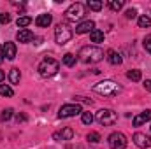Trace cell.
<instances>
[{
    "label": "cell",
    "mask_w": 151,
    "mask_h": 149,
    "mask_svg": "<svg viewBox=\"0 0 151 149\" xmlns=\"http://www.w3.org/2000/svg\"><path fill=\"white\" fill-rule=\"evenodd\" d=\"M109 146H111V149H125L127 148V137L121 132H114L109 135Z\"/></svg>",
    "instance_id": "8"
},
{
    "label": "cell",
    "mask_w": 151,
    "mask_h": 149,
    "mask_svg": "<svg viewBox=\"0 0 151 149\" xmlns=\"http://www.w3.org/2000/svg\"><path fill=\"white\" fill-rule=\"evenodd\" d=\"M9 21H11V16L5 14V12H2V14H0V23H2V25H7Z\"/></svg>",
    "instance_id": "30"
},
{
    "label": "cell",
    "mask_w": 151,
    "mask_h": 149,
    "mask_svg": "<svg viewBox=\"0 0 151 149\" xmlns=\"http://www.w3.org/2000/svg\"><path fill=\"white\" fill-rule=\"evenodd\" d=\"M19 77H21V74H19V69H11V72H9V81H11V84H18L19 82Z\"/></svg>",
    "instance_id": "18"
},
{
    "label": "cell",
    "mask_w": 151,
    "mask_h": 149,
    "mask_svg": "<svg viewBox=\"0 0 151 149\" xmlns=\"http://www.w3.org/2000/svg\"><path fill=\"white\" fill-rule=\"evenodd\" d=\"M58 69H60V63L55 58H44L39 63V74L42 77H53L58 72Z\"/></svg>",
    "instance_id": "3"
},
{
    "label": "cell",
    "mask_w": 151,
    "mask_h": 149,
    "mask_svg": "<svg viewBox=\"0 0 151 149\" xmlns=\"http://www.w3.org/2000/svg\"><path fill=\"white\" fill-rule=\"evenodd\" d=\"M0 95L2 97H12L14 91H12V88L9 84H0Z\"/></svg>",
    "instance_id": "20"
},
{
    "label": "cell",
    "mask_w": 151,
    "mask_h": 149,
    "mask_svg": "<svg viewBox=\"0 0 151 149\" xmlns=\"http://www.w3.org/2000/svg\"><path fill=\"white\" fill-rule=\"evenodd\" d=\"M70 39H72V30H70L65 23L56 25V28H55V40H56V44L63 46V44H67Z\"/></svg>",
    "instance_id": "5"
},
{
    "label": "cell",
    "mask_w": 151,
    "mask_h": 149,
    "mask_svg": "<svg viewBox=\"0 0 151 149\" xmlns=\"http://www.w3.org/2000/svg\"><path fill=\"white\" fill-rule=\"evenodd\" d=\"M63 65H67V67H74L76 65V56L72 53H67L63 56Z\"/></svg>",
    "instance_id": "21"
},
{
    "label": "cell",
    "mask_w": 151,
    "mask_h": 149,
    "mask_svg": "<svg viewBox=\"0 0 151 149\" xmlns=\"http://www.w3.org/2000/svg\"><path fill=\"white\" fill-rule=\"evenodd\" d=\"M90 39H91V42H95V44H100V42H104V32L95 28V30L90 34Z\"/></svg>",
    "instance_id": "17"
},
{
    "label": "cell",
    "mask_w": 151,
    "mask_h": 149,
    "mask_svg": "<svg viewBox=\"0 0 151 149\" xmlns=\"http://www.w3.org/2000/svg\"><path fill=\"white\" fill-rule=\"evenodd\" d=\"M79 60L84 63H97L104 60V51L97 46H84L79 51Z\"/></svg>",
    "instance_id": "1"
},
{
    "label": "cell",
    "mask_w": 151,
    "mask_h": 149,
    "mask_svg": "<svg viewBox=\"0 0 151 149\" xmlns=\"http://www.w3.org/2000/svg\"><path fill=\"white\" fill-rule=\"evenodd\" d=\"M16 39H18L19 42H30V40L34 39V34H32L30 30H27V28H23V30H19V32L16 34Z\"/></svg>",
    "instance_id": "15"
},
{
    "label": "cell",
    "mask_w": 151,
    "mask_h": 149,
    "mask_svg": "<svg viewBox=\"0 0 151 149\" xmlns=\"http://www.w3.org/2000/svg\"><path fill=\"white\" fill-rule=\"evenodd\" d=\"M81 119H83V123H84V125H91L95 117H93V114H91V112H83V114H81Z\"/></svg>",
    "instance_id": "26"
},
{
    "label": "cell",
    "mask_w": 151,
    "mask_h": 149,
    "mask_svg": "<svg viewBox=\"0 0 151 149\" xmlns=\"http://www.w3.org/2000/svg\"><path fill=\"white\" fill-rule=\"evenodd\" d=\"M77 114H83V109H81L79 104H65V105L60 107L58 117L65 119V117H74V116H77Z\"/></svg>",
    "instance_id": "7"
},
{
    "label": "cell",
    "mask_w": 151,
    "mask_h": 149,
    "mask_svg": "<svg viewBox=\"0 0 151 149\" xmlns=\"http://www.w3.org/2000/svg\"><path fill=\"white\" fill-rule=\"evenodd\" d=\"M137 23H139V27H141V28H150V27H151V18H150V16H141Z\"/></svg>",
    "instance_id": "22"
},
{
    "label": "cell",
    "mask_w": 151,
    "mask_h": 149,
    "mask_svg": "<svg viewBox=\"0 0 151 149\" xmlns=\"http://www.w3.org/2000/svg\"><path fill=\"white\" fill-rule=\"evenodd\" d=\"M127 77H128L130 81H141L142 74H141V70H128V72H127Z\"/></svg>",
    "instance_id": "25"
},
{
    "label": "cell",
    "mask_w": 151,
    "mask_h": 149,
    "mask_svg": "<svg viewBox=\"0 0 151 149\" xmlns=\"http://www.w3.org/2000/svg\"><path fill=\"white\" fill-rule=\"evenodd\" d=\"M86 139H88L90 142H93V144H97V142H100V133H97V132H90Z\"/></svg>",
    "instance_id": "28"
},
{
    "label": "cell",
    "mask_w": 151,
    "mask_h": 149,
    "mask_svg": "<svg viewBox=\"0 0 151 149\" xmlns=\"http://www.w3.org/2000/svg\"><path fill=\"white\" fill-rule=\"evenodd\" d=\"M88 9H91V11H100L102 9V2L100 0H88Z\"/></svg>",
    "instance_id": "23"
},
{
    "label": "cell",
    "mask_w": 151,
    "mask_h": 149,
    "mask_svg": "<svg viewBox=\"0 0 151 149\" xmlns=\"http://www.w3.org/2000/svg\"><path fill=\"white\" fill-rule=\"evenodd\" d=\"M4 77H5V74H4V72H2V70H0V82H2V81H4Z\"/></svg>",
    "instance_id": "35"
},
{
    "label": "cell",
    "mask_w": 151,
    "mask_h": 149,
    "mask_svg": "<svg viewBox=\"0 0 151 149\" xmlns=\"http://www.w3.org/2000/svg\"><path fill=\"white\" fill-rule=\"evenodd\" d=\"M51 21H53V16L51 14H39L37 19H35V25L40 27V28H46V27L51 25Z\"/></svg>",
    "instance_id": "14"
},
{
    "label": "cell",
    "mask_w": 151,
    "mask_h": 149,
    "mask_svg": "<svg viewBox=\"0 0 151 149\" xmlns=\"http://www.w3.org/2000/svg\"><path fill=\"white\" fill-rule=\"evenodd\" d=\"M144 49L148 53H151V35H148V37L144 39Z\"/></svg>",
    "instance_id": "31"
},
{
    "label": "cell",
    "mask_w": 151,
    "mask_h": 149,
    "mask_svg": "<svg viewBox=\"0 0 151 149\" xmlns=\"http://www.w3.org/2000/svg\"><path fill=\"white\" fill-rule=\"evenodd\" d=\"M95 119H97L100 125H104V126H111V125H114V123L118 121V114H116L113 109H100V111L97 112Z\"/></svg>",
    "instance_id": "6"
},
{
    "label": "cell",
    "mask_w": 151,
    "mask_h": 149,
    "mask_svg": "<svg viewBox=\"0 0 151 149\" xmlns=\"http://www.w3.org/2000/svg\"><path fill=\"white\" fill-rule=\"evenodd\" d=\"M134 144L137 146V148H150L151 146V139L148 135H144V133H141V132H137L135 135H134Z\"/></svg>",
    "instance_id": "9"
},
{
    "label": "cell",
    "mask_w": 151,
    "mask_h": 149,
    "mask_svg": "<svg viewBox=\"0 0 151 149\" xmlns=\"http://www.w3.org/2000/svg\"><path fill=\"white\" fill-rule=\"evenodd\" d=\"M30 23H32V18H28V16H21V18H18V21H16V25H18L21 30H23L25 27H28Z\"/></svg>",
    "instance_id": "19"
},
{
    "label": "cell",
    "mask_w": 151,
    "mask_h": 149,
    "mask_svg": "<svg viewBox=\"0 0 151 149\" xmlns=\"http://www.w3.org/2000/svg\"><path fill=\"white\" fill-rule=\"evenodd\" d=\"M27 119H28L27 114H18V116H16V121H18V123H25Z\"/></svg>",
    "instance_id": "32"
},
{
    "label": "cell",
    "mask_w": 151,
    "mask_h": 149,
    "mask_svg": "<svg viewBox=\"0 0 151 149\" xmlns=\"http://www.w3.org/2000/svg\"><path fill=\"white\" fill-rule=\"evenodd\" d=\"M12 109H11V107H9V109H4V111H2V114H0V121H9V119H11V117H12Z\"/></svg>",
    "instance_id": "27"
},
{
    "label": "cell",
    "mask_w": 151,
    "mask_h": 149,
    "mask_svg": "<svg viewBox=\"0 0 151 149\" xmlns=\"http://www.w3.org/2000/svg\"><path fill=\"white\" fill-rule=\"evenodd\" d=\"M93 91L104 97H114L121 91V86L114 81H100L97 84H93Z\"/></svg>",
    "instance_id": "2"
},
{
    "label": "cell",
    "mask_w": 151,
    "mask_h": 149,
    "mask_svg": "<svg viewBox=\"0 0 151 149\" xmlns=\"http://www.w3.org/2000/svg\"><path fill=\"white\" fill-rule=\"evenodd\" d=\"M95 30V23L93 21H83V23H79L77 27H76V34H79V35H83V34H91Z\"/></svg>",
    "instance_id": "10"
},
{
    "label": "cell",
    "mask_w": 151,
    "mask_h": 149,
    "mask_svg": "<svg viewBox=\"0 0 151 149\" xmlns=\"http://www.w3.org/2000/svg\"><path fill=\"white\" fill-rule=\"evenodd\" d=\"M107 5H109L113 11H119V9L125 5V2H123V0H109V2H107Z\"/></svg>",
    "instance_id": "24"
},
{
    "label": "cell",
    "mask_w": 151,
    "mask_h": 149,
    "mask_svg": "<svg viewBox=\"0 0 151 149\" xmlns=\"http://www.w3.org/2000/svg\"><path fill=\"white\" fill-rule=\"evenodd\" d=\"M84 14H86V7L81 2H76L65 11V19L67 21H79Z\"/></svg>",
    "instance_id": "4"
},
{
    "label": "cell",
    "mask_w": 151,
    "mask_h": 149,
    "mask_svg": "<svg viewBox=\"0 0 151 149\" xmlns=\"http://www.w3.org/2000/svg\"><path fill=\"white\" fill-rule=\"evenodd\" d=\"M125 16H127L128 19H134V18H137V11H135V9H128V11L125 12Z\"/></svg>",
    "instance_id": "29"
},
{
    "label": "cell",
    "mask_w": 151,
    "mask_h": 149,
    "mask_svg": "<svg viewBox=\"0 0 151 149\" xmlns=\"http://www.w3.org/2000/svg\"><path fill=\"white\" fill-rule=\"evenodd\" d=\"M107 60H109V63L111 65H119L123 60H121V56H119V53H116L113 49H109L107 51Z\"/></svg>",
    "instance_id": "16"
},
{
    "label": "cell",
    "mask_w": 151,
    "mask_h": 149,
    "mask_svg": "<svg viewBox=\"0 0 151 149\" xmlns=\"http://www.w3.org/2000/svg\"><path fill=\"white\" fill-rule=\"evenodd\" d=\"M150 119H151V111L148 109V111L141 112L139 116H135L132 123H134V126H141V125H144V123H146V121H150Z\"/></svg>",
    "instance_id": "13"
},
{
    "label": "cell",
    "mask_w": 151,
    "mask_h": 149,
    "mask_svg": "<svg viewBox=\"0 0 151 149\" xmlns=\"http://www.w3.org/2000/svg\"><path fill=\"white\" fill-rule=\"evenodd\" d=\"M4 54L7 60H14L16 58V44L14 42H5L4 44Z\"/></svg>",
    "instance_id": "12"
},
{
    "label": "cell",
    "mask_w": 151,
    "mask_h": 149,
    "mask_svg": "<svg viewBox=\"0 0 151 149\" xmlns=\"http://www.w3.org/2000/svg\"><path fill=\"white\" fill-rule=\"evenodd\" d=\"M72 137H74V130L72 128H63L62 132H55L53 133L55 140H70Z\"/></svg>",
    "instance_id": "11"
},
{
    "label": "cell",
    "mask_w": 151,
    "mask_h": 149,
    "mask_svg": "<svg viewBox=\"0 0 151 149\" xmlns=\"http://www.w3.org/2000/svg\"><path fill=\"white\" fill-rule=\"evenodd\" d=\"M5 60V54H4V46H0V63Z\"/></svg>",
    "instance_id": "33"
},
{
    "label": "cell",
    "mask_w": 151,
    "mask_h": 149,
    "mask_svg": "<svg viewBox=\"0 0 151 149\" xmlns=\"http://www.w3.org/2000/svg\"><path fill=\"white\" fill-rule=\"evenodd\" d=\"M144 88H146V90H148V91L151 93V81H148V79L144 81Z\"/></svg>",
    "instance_id": "34"
}]
</instances>
